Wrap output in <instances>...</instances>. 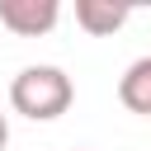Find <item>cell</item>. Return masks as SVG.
<instances>
[{
	"mask_svg": "<svg viewBox=\"0 0 151 151\" xmlns=\"http://www.w3.org/2000/svg\"><path fill=\"white\" fill-rule=\"evenodd\" d=\"M76 99V85L61 66H24L14 80H9V109L33 118V123H52L71 109Z\"/></svg>",
	"mask_w": 151,
	"mask_h": 151,
	"instance_id": "obj_1",
	"label": "cell"
},
{
	"mask_svg": "<svg viewBox=\"0 0 151 151\" xmlns=\"http://www.w3.org/2000/svg\"><path fill=\"white\" fill-rule=\"evenodd\" d=\"M57 19H61L57 0H0V24L14 38H42L57 28Z\"/></svg>",
	"mask_w": 151,
	"mask_h": 151,
	"instance_id": "obj_2",
	"label": "cell"
},
{
	"mask_svg": "<svg viewBox=\"0 0 151 151\" xmlns=\"http://www.w3.org/2000/svg\"><path fill=\"white\" fill-rule=\"evenodd\" d=\"M127 19H132L127 5H113V0H76V24H80L90 38H109V33H118Z\"/></svg>",
	"mask_w": 151,
	"mask_h": 151,
	"instance_id": "obj_3",
	"label": "cell"
},
{
	"mask_svg": "<svg viewBox=\"0 0 151 151\" xmlns=\"http://www.w3.org/2000/svg\"><path fill=\"white\" fill-rule=\"evenodd\" d=\"M118 99H123L127 113L151 118V57H137V61L123 71V80H118Z\"/></svg>",
	"mask_w": 151,
	"mask_h": 151,
	"instance_id": "obj_4",
	"label": "cell"
},
{
	"mask_svg": "<svg viewBox=\"0 0 151 151\" xmlns=\"http://www.w3.org/2000/svg\"><path fill=\"white\" fill-rule=\"evenodd\" d=\"M5 142H9V118L0 113V151H5Z\"/></svg>",
	"mask_w": 151,
	"mask_h": 151,
	"instance_id": "obj_5",
	"label": "cell"
}]
</instances>
